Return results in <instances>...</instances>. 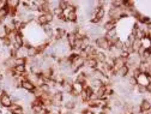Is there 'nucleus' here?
<instances>
[{
	"label": "nucleus",
	"mask_w": 151,
	"mask_h": 114,
	"mask_svg": "<svg viewBox=\"0 0 151 114\" xmlns=\"http://www.w3.org/2000/svg\"><path fill=\"white\" fill-rule=\"evenodd\" d=\"M95 42V46H96V48L97 49H100L101 52H108L109 51V48H110V43H109V41L104 37V35L103 36H100V37H97V39L93 41Z\"/></svg>",
	"instance_id": "f257e3e1"
},
{
	"label": "nucleus",
	"mask_w": 151,
	"mask_h": 114,
	"mask_svg": "<svg viewBox=\"0 0 151 114\" xmlns=\"http://www.w3.org/2000/svg\"><path fill=\"white\" fill-rule=\"evenodd\" d=\"M12 97L10 96V95L7 92H4L1 96H0V103H1V107L3 108H9L12 103Z\"/></svg>",
	"instance_id": "f03ea898"
},
{
	"label": "nucleus",
	"mask_w": 151,
	"mask_h": 114,
	"mask_svg": "<svg viewBox=\"0 0 151 114\" xmlns=\"http://www.w3.org/2000/svg\"><path fill=\"white\" fill-rule=\"evenodd\" d=\"M126 59H124L122 56H118L116 59H114V66H113V69H114L115 71H118V70H120L121 67H124L125 65H126Z\"/></svg>",
	"instance_id": "7ed1b4c3"
},
{
	"label": "nucleus",
	"mask_w": 151,
	"mask_h": 114,
	"mask_svg": "<svg viewBox=\"0 0 151 114\" xmlns=\"http://www.w3.org/2000/svg\"><path fill=\"white\" fill-rule=\"evenodd\" d=\"M139 108H140L142 113H146V112H149L151 109V102L147 99H143L142 102L139 103Z\"/></svg>",
	"instance_id": "20e7f679"
},
{
	"label": "nucleus",
	"mask_w": 151,
	"mask_h": 114,
	"mask_svg": "<svg viewBox=\"0 0 151 114\" xmlns=\"http://www.w3.org/2000/svg\"><path fill=\"white\" fill-rule=\"evenodd\" d=\"M106 14H107V10H106L104 7H99V9L96 10V12H95V16H93V17H95L97 21L102 22V21L104 19Z\"/></svg>",
	"instance_id": "39448f33"
},
{
	"label": "nucleus",
	"mask_w": 151,
	"mask_h": 114,
	"mask_svg": "<svg viewBox=\"0 0 151 114\" xmlns=\"http://www.w3.org/2000/svg\"><path fill=\"white\" fill-rule=\"evenodd\" d=\"M21 5V1L18 0H6V9L11 11H17V7Z\"/></svg>",
	"instance_id": "423d86ee"
},
{
	"label": "nucleus",
	"mask_w": 151,
	"mask_h": 114,
	"mask_svg": "<svg viewBox=\"0 0 151 114\" xmlns=\"http://www.w3.org/2000/svg\"><path fill=\"white\" fill-rule=\"evenodd\" d=\"M128 72H129V69L125 65L124 67H121L120 70H118V71H116L115 76H116L118 78H121V79H122V78H126V77H127V76H128Z\"/></svg>",
	"instance_id": "0eeeda50"
},
{
	"label": "nucleus",
	"mask_w": 151,
	"mask_h": 114,
	"mask_svg": "<svg viewBox=\"0 0 151 114\" xmlns=\"http://www.w3.org/2000/svg\"><path fill=\"white\" fill-rule=\"evenodd\" d=\"M102 28H103L104 32H108V31H110V30H113V29H116V23L108 19V21H106V23H103Z\"/></svg>",
	"instance_id": "6e6552de"
},
{
	"label": "nucleus",
	"mask_w": 151,
	"mask_h": 114,
	"mask_svg": "<svg viewBox=\"0 0 151 114\" xmlns=\"http://www.w3.org/2000/svg\"><path fill=\"white\" fill-rule=\"evenodd\" d=\"M66 41H67V43H68L70 48L72 49V48H73V46H74V43H76V41H77V36H76V34H74V32H70V34H67V35H66Z\"/></svg>",
	"instance_id": "1a4fd4ad"
},
{
	"label": "nucleus",
	"mask_w": 151,
	"mask_h": 114,
	"mask_svg": "<svg viewBox=\"0 0 151 114\" xmlns=\"http://www.w3.org/2000/svg\"><path fill=\"white\" fill-rule=\"evenodd\" d=\"M97 60L96 59H92V58H88L85 59V63H84V67H88V69H93L95 70L97 67Z\"/></svg>",
	"instance_id": "9d476101"
},
{
	"label": "nucleus",
	"mask_w": 151,
	"mask_h": 114,
	"mask_svg": "<svg viewBox=\"0 0 151 114\" xmlns=\"http://www.w3.org/2000/svg\"><path fill=\"white\" fill-rule=\"evenodd\" d=\"M23 90H25L27 92H32L34 91V89H35V87L29 82V81H27V79H24L23 82H22V87H21Z\"/></svg>",
	"instance_id": "9b49d317"
},
{
	"label": "nucleus",
	"mask_w": 151,
	"mask_h": 114,
	"mask_svg": "<svg viewBox=\"0 0 151 114\" xmlns=\"http://www.w3.org/2000/svg\"><path fill=\"white\" fill-rule=\"evenodd\" d=\"M95 59L97 60V63H100V64H104L106 60H107V54H106V52L97 51V53H96V58H95Z\"/></svg>",
	"instance_id": "f8f14e48"
},
{
	"label": "nucleus",
	"mask_w": 151,
	"mask_h": 114,
	"mask_svg": "<svg viewBox=\"0 0 151 114\" xmlns=\"http://www.w3.org/2000/svg\"><path fill=\"white\" fill-rule=\"evenodd\" d=\"M83 89H84V87L82 85V84H79V83H77V82H74L73 84H72V90L73 91H76V92H77L78 95L83 91Z\"/></svg>",
	"instance_id": "ddd939ff"
},
{
	"label": "nucleus",
	"mask_w": 151,
	"mask_h": 114,
	"mask_svg": "<svg viewBox=\"0 0 151 114\" xmlns=\"http://www.w3.org/2000/svg\"><path fill=\"white\" fill-rule=\"evenodd\" d=\"M70 6V1H66V0H63V1H60L59 3V7L64 11V10H66L67 7Z\"/></svg>",
	"instance_id": "4468645a"
},
{
	"label": "nucleus",
	"mask_w": 151,
	"mask_h": 114,
	"mask_svg": "<svg viewBox=\"0 0 151 114\" xmlns=\"http://www.w3.org/2000/svg\"><path fill=\"white\" fill-rule=\"evenodd\" d=\"M136 88L138 89V92H139L140 95H144V94L146 92V88H145V85H139V84H137Z\"/></svg>",
	"instance_id": "2eb2a0df"
},
{
	"label": "nucleus",
	"mask_w": 151,
	"mask_h": 114,
	"mask_svg": "<svg viewBox=\"0 0 151 114\" xmlns=\"http://www.w3.org/2000/svg\"><path fill=\"white\" fill-rule=\"evenodd\" d=\"M145 88H146V94H151V83H147Z\"/></svg>",
	"instance_id": "dca6fc26"
},
{
	"label": "nucleus",
	"mask_w": 151,
	"mask_h": 114,
	"mask_svg": "<svg viewBox=\"0 0 151 114\" xmlns=\"http://www.w3.org/2000/svg\"><path fill=\"white\" fill-rule=\"evenodd\" d=\"M146 74L147 76H151V65H149V67L146 69Z\"/></svg>",
	"instance_id": "f3484780"
},
{
	"label": "nucleus",
	"mask_w": 151,
	"mask_h": 114,
	"mask_svg": "<svg viewBox=\"0 0 151 114\" xmlns=\"http://www.w3.org/2000/svg\"><path fill=\"white\" fill-rule=\"evenodd\" d=\"M65 114H74V113H73V110H67Z\"/></svg>",
	"instance_id": "a211bd4d"
}]
</instances>
